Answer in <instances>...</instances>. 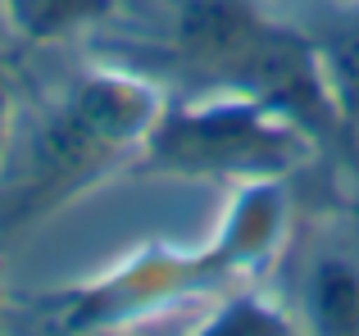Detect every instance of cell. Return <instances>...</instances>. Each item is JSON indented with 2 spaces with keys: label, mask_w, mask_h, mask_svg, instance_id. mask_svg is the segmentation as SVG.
<instances>
[{
  "label": "cell",
  "mask_w": 359,
  "mask_h": 336,
  "mask_svg": "<svg viewBox=\"0 0 359 336\" xmlns=\"http://www.w3.org/2000/svg\"><path fill=\"white\" fill-rule=\"evenodd\" d=\"M309 318L323 332H359V268L327 259L309 277Z\"/></svg>",
  "instance_id": "8992f818"
},
{
  "label": "cell",
  "mask_w": 359,
  "mask_h": 336,
  "mask_svg": "<svg viewBox=\"0 0 359 336\" xmlns=\"http://www.w3.org/2000/svg\"><path fill=\"white\" fill-rule=\"evenodd\" d=\"M114 5H118V0H114Z\"/></svg>",
  "instance_id": "ba28073f"
},
{
  "label": "cell",
  "mask_w": 359,
  "mask_h": 336,
  "mask_svg": "<svg viewBox=\"0 0 359 336\" xmlns=\"http://www.w3.org/2000/svg\"><path fill=\"white\" fill-rule=\"evenodd\" d=\"M309 41H314L318 73L337 109L341 136H359V9L323 18L318 32H309Z\"/></svg>",
  "instance_id": "277c9868"
},
{
  "label": "cell",
  "mask_w": 359,
  "mask_h": 336,
  "mask_svg": "<svg viewBox=\"0 0 359 336\" xmlns=\"http://www.w3.org/2000/svg\"><path fill=\"white\" fill-rule=\"evenodd\" d=\"M164 96L128 64H91L14 118L0 150V237L60 214L69 200L137 164Z\"/></svg>",
  "instance_id": "6da1fadb"
},
{
  "label": "cell",
  "mask_w": 359,
  "mask_h": 336,
  "mask_svg": "<svg viewBox=\"0 0 359 336\" xmlns=\"http://www.w3.org/2000/svg\"><path fill=\"white\" fill-rule=\"evenodd\" d=\"M0 14L23 41H60L78 27L109 18L114 0H0Z\"/></svg>",
  "instance_id": "5b68a950"
},
{
  "label": "cell",
  "mask_w": 359,
  "mask_h": 336,
  "mask_svg": "<svg viewBox=\"0 0 359 336\" xmlns=\"http://www.w3.org/2000/svg\"><path fill=\"white\" fill-rule=\"evenodd\" d=\"M9 123H14V96H9V78H5V64H0V150H5Z\"/></svg>",
  "instance_id": "52a82bcc"
},
{
  "label": "cell",
  "mask_w": 359,
  "mask_h": 336,
  "mask_svg": "<svg viewBox=\"0 0 359 336\" xmlns=\"http://www.w3.org/2000/svg\"><path fill=\"white\" fill-rule=\"evenodd\" d=\"M314 132L291 114L228 91H191L164 105L137 168L168 177H255L269 182L300 168Z\"/></svg>",
  "instance_id": "3957f363"
},
{
  "label": "cell",
  "mask_w": 359,
  "mask_h": 336,
  "mask_svg": "<svg viewBox=\"0 0 359 336\" xmlns=\"http://www.w3.org/2000/svg\"><path fill=\"white\" fill-rule=\"evenodd\" d=\"M128 69L173 73L191 91H228L291 114L314 136H341L309 32L278 23L259 0H155Z\"/></svg>",
  "instance_id": "7a4b0ae2"
}]
</instances>
